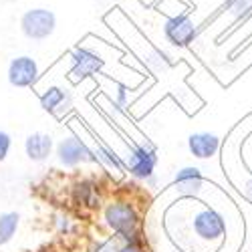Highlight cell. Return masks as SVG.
<instances>
[{"label": "cell", "instance_id": "obj_16", "mask_svg": "<svg viewBox=\"0 0 252 252\" xmlns=\"http://www.w3.org/2000/svg\"><path fill=\"white\" fill-rule=\"evenodd\" d=\"M119 252H143L141 238H119Z\"/></svg>", "mask_w": 252, "mask_h": 252}, {"label": "cell", "instance_id": "obj_7", "mask_svg": "<svg viewBox=\"0 0 252 252\" xmlns=\"http://www.w3.org/2000/svg\"><path fill=\"white\" fill-rule=\"evenodd\" d=\"M194 232L200 240H206V242H214L218 238H222L224 230H226V224H224V218L216 212V210H210V208H202L200 212L194 216Z\"/></svg>", "mask_w": 252, "mask_h": 252}, {"label": "cell", "instance_id": "obj_15", "mask_svg": "<svg viewBox=\"0 0 252 252\" xmlns=\"http://www.w3.org/2000/svg\"><path fill=\"white\" fill-rule=\"evenodd\" d=\"M252 8V0H228V10L232 16L240 18Z\"/></svg>", "mask_w": 252, "mask_h": 252}, {"label": "cell", "instance_id": "obj_18", "mask_svg": "<svg viewBox=\"0 0 252 252\" xmlns=\"http://www.w3.org/2000/svg\"><path fill=\"white\" fill-rule=\"evenodd\" d=\"M93 252H119V238L113 236V238H109V240L99 242Z\"/></svg>", "mask_w": 252, "mask_h": 252}, {"label": "cell", "instance_id": "obj_10", "mask_svg": "<svg viewBox=\"0 0 252 252\" xmlns=\"http://www.w3.org/2000/svg\"><path fill=\"white\" fill-rule=\"evenodd\" d=\"M188 148H190L192 156L198 159H208L216 156L218 148H220V137L208 131H200V133H192L188 137Z\"/></svg>", "mask_w": 252, "mask_h": 252}, {"label": "cell", "instance_id": "obj_12", "mask_svg": "<svg viewBox=\"0 0 252 252\" xmlns=\"http://www.w3.org/2000/svg\"><path fill=\"white\" fill-rule=\"evenodd\" d=\"M40 105H43V109L49 111V113H55V115H61V109L65 107L69 109L71 105V95L63 89V87H49L43 91V95H40Z\"/></svg>", "mask_w": 252, "mask_h": 252}, {"label": "cell", "instance_id": "obj_8", "mask_svg": "<svg viewBox=\"0 0 252 252\" xmlns=\"http://www.w3.org/2000/svg\"><path fill=\"white\" fill-rule=\"evenodd\" d=\"M156 163H158L156 150L148 148V145H135V148L129 152L127 170L137 180H150L154 176Z\"/></svg>", "mask_w": 252, "mask_h": 252}, {"label": "cell", "instance_id": "obj_1", "mask_svg": "<svg viewBox=\"0 0 252 252\" xmlns=\"http://www.w3.org/2000/svg\"><path fill=\"white\" fill-rule=\"evenodd\" d=\"M105 224L119 238H137L139 236V212L127 200H113L103 210Z\"/></svg>", "mask_w": 252, "mask_h": 252}, {"label": "cell", "instance_id": "obj_17", "mask_svg": "<svg viewBox=\"0 0 252 252\" xmlns=\"http://www.w3.org/2000/svg\"><path fill=\"white\" fill-rule=\"evenodd\" d=\"M10 148H12V139L6 131H0V163H2L8 154H10Z\"/></svg>", "mask_w": 252, "mask_h": 252}, {"label": "cell", "instance_id": "obj_3", "mask_svg": "<svg viewBox=\"0 0 252 252\" xmlns=\"http://www.w3.org/2000/svg\"><path fill=\"white\" fill-rule=\"evenodd\" d=\"M57 31V14L45 6L29 8L20 16V32L29 40L43 43L49 36H53Z\"/></svg>", "mask_w": 252, "mask_h": 252}, {"label": "cell", "instance_id": "obj_2", "mask_svg": "<svg viewBox=\"0 0 252 252\" xmlns=\"http://www.w3.org/2000/svg\"><path fill=\"white\" fill-rule=\"evenodd\" d=\"M71 69H69V81L71 83H81V81H85L97 73L103 71L105 67V59L103 55L89 43H83V45H77L71 55Z\"/></svg>", "mask_w": 252, "mask_h": 252}, {"label": "cell", "instance_id": "obj_11", "mask_svg": "<svg viewBox=\"0 0 252 252\" xmlns=\"http://www.w3.org/2000/svg\"><path fill=\"white\" fill-rule=\"evenodd\" d=\"M202 184H204V178L200 174L198 167H182V170L176 174L174 178V186L176 190L184 196H194L202 190Z\"/></svg>", "mask_w": 252, "mask_h": 252}, {"label": "cell", "instance_id": "obj_14", "mask_svg": "<svg viewBox=\"0 0 252 252\" xmlns=\"http://www.w3.org/2000/svg\"><path fill=\"white\" fill-rule=\"evenodd\" d=\"M18 224H20V216L16 212L0 214V246L8 244L14 238L16 230H18Z\"/></svg>", "mask_w": 252, "mask_h": 252}, {"label": "cell", "instance_id": "obj_13", "mask_svg": "<svg viewBox=\"0 0 252 252\" xmlns=\"http://www.w3.org/2000/svg\"><path fill=\"white\" fill-rule=\"evenodd\" d=\"M73 200H75V204H79V206H87V208L97 206V200H99V196H97V186H95L93 182H89V180L77 182L75 188H73Z\"/></svg>", "mask_w": 252, "mask_h": 252}, {"label": "cell", "instance_id": "obj_5", "mask_svg": "<svg viewBox=\"0 0 252 252\" xmlns=\"http://www.w3.org/2000/svg\"><path fill=\"white\" fill-rule=\"evenodd\" d=\"M8 83L16 89H29L36 85V81L40 77V69L36 59L31 55H18L8 63Z\"/></svg>", "mask_w": 252, "mask_h": 252}, {"label": "cell", "instance_id": "obj_9", "mask_svg": "<svg viewBox=\"0 0 252 252\" xmlns=\"http://www.w3.org/2000/svg\"><path fill=\"white\" fill-rule=\"evenodd\" d=\"M53 148H55L53 137L43 131H34L25 139V154L31 161H36V163L47 161L49 156L53 154Z\"/></svg>", "mask_w": 252, "mask_h": 252}, {"label": "cell", "instance_id": "obj_4", "mask_svg": "<svg viewBox=\"0 0 252 252\" xmlns=\"http://www.w3.org/2000/svg\"><path fill=\"white\" fill-rule=\"evenodd\" d=\"M57 159L65 167H77L87 161H99V158L89 150V145L77 135L63 137L57 143Z\"/></svg>", "mask_w": 252, "mask_h": 252}, {"label": "cell", "instance_id": "obj_6", "mask_svg": "<svg viewBox=\"0 0 252 252\" xmlns=\"http://www.w3.org/2000/svg\"><path fill=\"white\" fill-rule=\"evenodd\" d=\"M163 34L174 47H188L190 43H194L198 27L188 14H174L172 18L165 20Z\"/></svg>", "mask_w": 252, "mask_h": 252}, {"label": "cell", "instance_id": "obj_19", "mask_svg": "<svg viewBox=\"0 0 252 252\" xmlns=\"http://www.w3.org/2000/svg\"><path fill=\"white\" fill-rule=\"evenodd\" d=\"M244 196L252 202V178H250V180L246 182V186H244Z\"/></svg>", "mask_w": 252, "mask_h": 252}]
</instances>
